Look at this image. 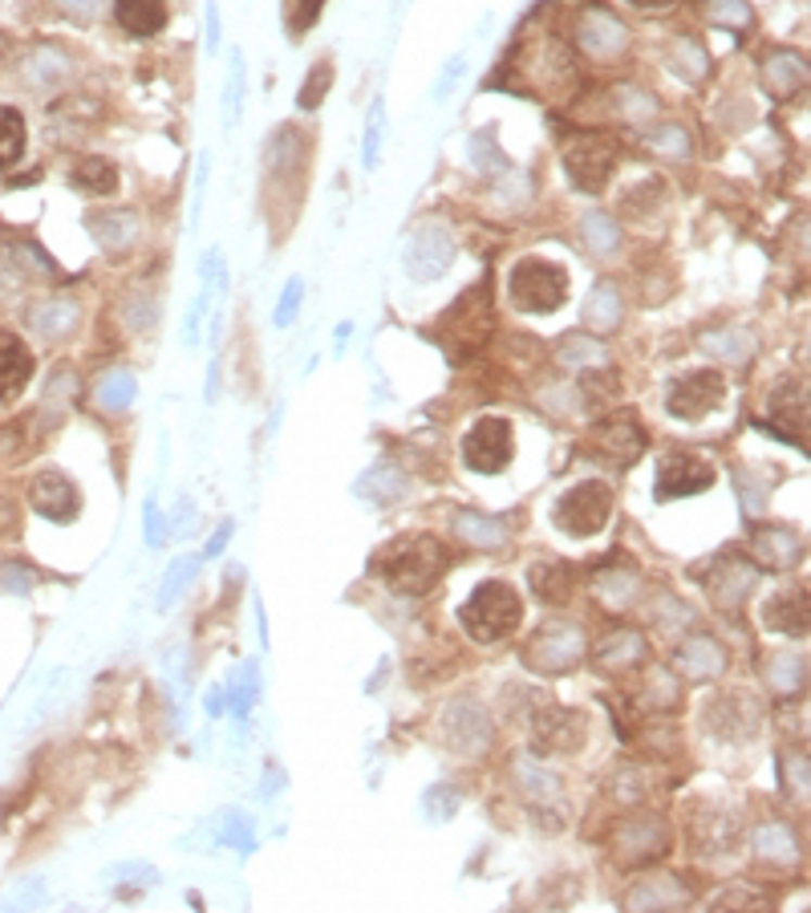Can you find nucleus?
I'll list each match as a JSON object with an SVG mask.
<instances>
[{
    "label": "nucleus",
    "instance_id": "nucleus-1",
    "mask_svg": "<svg viewBox=\"0 0 811 913\" xmlns=\"http://www.w3.org/2000/svg\"><path fill=\"white\" fill-rule=\"evenodd\" d=\"M451 565V548H446L439 536L430 532H414V536H402L390 548H382L378 557V576L394 593H406V597H422L430 588L439 585V576L446 573Z\"/></svg>",
    "mask_w": 811,
    "mask_h": 913
},
{
    "label": "nucleus",
    "instance_id": "nucleus-2",
    "mask_svg": "<svg viewBox=\"0 0 811 913\" xmlns=\"http://www.w3.org/2000/svg\"><path fill=\"white\" fill-rule=\"evenodd\" d=\"M520 621H523V601L507 581H483L471 593V601L462 605V630L474 642H483V646L511 637L520 630Z\"/></svg>",
    "mask_w": 811,
    "mask_h": 913
},
{
    "label": "nucleus",
    "instance_id": "nucleus-3",
    "mask_svg": "<svg viewBox=\"0 0 811 913\" xmlns=\"http://www.w3.org/2000/svg\"><path fill=\"white\" fill-rule=\"evenodd\" d=\"M507 293L516 301V309H523V313L560 309L568 296V268L544 261V256H528V261H520L511 268Z\"/></svg>",
    "mask_w": 811,
    "mask_h": 913
},
{
    "label": "nucleus",
    "instance_id": "nucleus-4",
    "mask_svg": "<svg viewBox=\"0 0 811 913\" xmlns=\"http://www.w3.org/2000/svg\"><path fill=\"white\" fill-rule=\"evenodd\" d=\"M612 516V492L600 480H584L556 499V528L568 536H597Z\"/></svg>",
    "mask_w": 811,
    "mask_h": 913
},
{
    "label": "nucleus",
    "instance_id": "nucleus-5",
    "mask_svg": "<svg viewBox=\"0 0 811 913\" xmlns=\"http://www.w3.org/2000/svg\"><path fill=\"white\" fill-rule=\"evenodd\" d=\"M516 455V431L507 418H479L462 439V464L479 475H499Z\"/></svg>",
    "mask_w": 811,
    "mask_h": 913
},
{
    "label": "nucleus",
    "instance_id": "nucleus-6",
    "mask_svg": "<svg viewBox=\"0 0 811 913\" xmlns=\"http://www.w3.org/2000/svg\"><path fill=\"white\" fill-rule=\"evenodd\" d=\"M565 170L581 191L597 195L617 170V142L609 135H576L565 151Z\"/></svg>",
    "mask_w": 811,
    "mask_h": 913
},
{
    "label": "nucleus",
    "instance_id": "nucleus-7",
    "mask_svg": "<svg viewBox=\"0 0 811 913\" xmlns=\"http://www.w3.org/2000/svg\"><path fill=\"white\" fill-rule=\"evenodd\" d=\"M722 394H726V382L719 370L682 373L666 394V410L674 418H702L722 403Z\"/></svg>",
    "mask_w": 811,
    "mask_h": 913
},
{
    "label": "nucleus",
    "instance_id": "nucleus-8",
    "mask_svg": "<svg viewBox=\"0 0 811 913\" xmlns=\"http://www.w3.org/2000/svg\"><path fill=\"white\" fill-rule=\"evenodd\" d=\"M706 487H714V467L706 464L694 451H670L658 467V499H682L698 496Z\"/></svg>",
    "mask_w": 811,
    "mask_h": 913
},
{
    "label": "nucleus",
    "instance_id": "nucleus-9",
    "mask_svg": "<svg viewBox=\"0 0 811 913\" xmlns=\"http://www.w3.org/2000/svg\"><path fill=\"white\" fill-rule=\"evenodd\" d=\"M33 370H37V362H33V350L25 345V338L13 329H0V403L21 398L33 382Z\"/></svg>",
    "mask_w": 811,
    "mask_h": 913
},
{
    "label": "nucleus",
    "instance_id": "nucleus-10",
    "mask_svg": "<svg viewBox=\"0 0 811 913\" xmlns=\"http://www.w3.org/2000/svg\"><path fill=\"white\" fill-rule=\"evenodd\" d=\"M29 499L33 508L41 511V516H49V520H58V524H69L77 516V508H81L74 480H65L62 471H41L29 487Z\"/></svg>",
    "mask_w": 811,
    "mask_h": 913
},
{
    "label": "nucleus",
    "instance_id": "nucleus-11",
    "mask_svg": "<svg viewBox=\"0 0 811 913\" xmlns=\"http://www.w3.org/2000/svg\"><path fill=\"white\" fill-rule=\"evenodd\" d=\"M528 650H532L528 658H532L536 670L556 674V670L576 665V658H581V634H576L572 625H548L540 637H532V646H528Z\"/></svg>",
    "mask_w": 811,
    "mask_h": 913
},
{
    "label": "nucleus",
    "instance_id": "nucleus-12",
    "mask_svg": "<svg viewBox=\"0 0 811 913\" xmlns=\"http://www.w3.org/2000/svg\"><path fill=\"white\" fill-rule=\"evenodd\" d=\"M763 625H771V630H780L787 637L808 634V588H780L763 605Z\"/></svg>",
    "mask_w": 811,
    "mask_h": 913
},
{
    "label": "nucleus",
    "instance_id": "nucleus-13",
    "mask_svg": "<svg viewBox=\"0 0 811 913\" xmlns=\"http://www.w3.org/2000/svg\"><path fill=\"white\" fill-rule=\"evenodd\" d=\"M584 744V719L576 711H552L536 723L532 751H576Z\"/></svg>",
    "mask_w": 811,
    "mask_h": 913
},
{
    "label": "nucleus",
    "instance_id": "nucleus-14",
    "mask_svg": "<svg viewBox=\"0 0 811 913\" xmlns=\"http://www.w3.org/2000/svg\"><path fill=\"white\" fill-rule=\"evenodd\" d=\"M114 21L130 37H154L167 25V0H114Z\"/></svg>",
    "mask_w": 811,
    "mask_h": 913
},
{
    "label": "nucleus",
    "instance_id": "nucleus-15",
    "mask_svg": "<svg viewBox=\"0 0 811 913\" xmlns=\"http://www.w3.org/2000/svg\"><path fill=\"white\" fill-rule=\"evenodd\" d=\"M755 557L763 560L766 569H791L799 560V541L791 528H780V524H766L755 532Z\"/></svg>",
    "mask_w": 811,
    "mask_h": 913
},
{
    "label": "nucleus",
    "instance_id": "nucleus-16",
    "mask_svg": "<svg viewBox=\"0 0 811 913\" xmlns=\"http://www.w3.org/2000/svg\"><path fill=\"white\" fill-rule=\"evenodd\" d=\"M69 183L81 191V195H93V200H102V195H114L118 191V167L110 163V158H77L74 170H69Z\"/></svg>",
    "mask_w": 811,
    "mask_h": 913
},
{
    "label": "nucleus",
    "instance_id": "nucleus-17",
    "mask_svg": "<svg viewBox=\"0 0 811 913\" xmlns=\"http://www.w3.org/2000/svg\"><path fill=\"white\" fill-rule=\"evenodd\" d=\"M25 142H29V130H25V114L16 106H0V170H9L21 163L25 155Z\"/></svg>",
    "mask_w": 811,
    "mask_h": 913
},
{
    "label": "nucleus",
    "instance_id": "nucleus-18",
    "mask_svg": "<svg viewBox=\"0 0 811 913\" xmlns=\"http://www.w3.org/2000/svg\"><path fill=\"white\" fill-rule=\"evenodd\" d=\"M532 588H536L540 601L548 605H560L568 601V593H572V585H568V569L565 565H532Z\"/></svg>",
    "mask_w": 811,
    "mask_h": 913
},
{
    "label": "nucleus",
    "instance_id": "nucleus-19",
    "mask_svg": "<svg viewBox=\"0 0 811 913\" xmlns=\"http://www.w3.org/2000/svg\"><path fill=\"white\" fill-rule=\"evenodd\" d=\"M682 665H686L689 679H714V674H722V665H726V654L714 642H694V646L682 650Z\"/></svg>",
    "mask_w": 811,
    "mask_h": 913
},
{
    "label": "nucleus",
    "instance_id": "nucleus-20",
    "mask_svg": "<svg viewBox=\"0 0 811 913\" xmlns=\"http://www.w3.org/2000/svg\"><path fill=\"white\" fill-rule=\"evenodd\" d=\"M195 573H200V560H195V557L170 560L167 576H163V593H159V609H170V605H175V597H179V593L191 585V576H195Z\"/></svg>",
    "mask_w": 811,
    "mask_h": 913
},
{
    "label": "nucleus",
    "instance_id": "nucleus-21",
    "mask_svg": "<svg viewBox=\"0 0 811 913\" xmlns=\"http://www.w3.org/2000/svg\"><path fill=\"white\" fill-rule=\"evenodd\" d=\"M459 532L479 548H495V544L507 541V528L499 520H487V516H459Z\"/></svg>",
    "mask_w": 811,
    "mask_h": 913
},
{
    "label": "nucleus",
    "instance_id": "nucleus-22",
    "mask_svg": "<svg viewBox=\"0 0 811 913\" xmlns=\"http://www.w3.org/2000/svg\"><path fill=\"white\" fill-rule=\"evenodd\" d=\"M597 658H600V662H605V665H609V670H612V665H617V662H621V665H633V662H637V658H642V637H637V634H629V630H621V634L609 637V642L600 646Z\"/></svg>",
    "mask_w": 811,
    "mask_h": 913
},
{
    "label": "nucleus",
    "instance_id": "nucleus-23",
    "mask_svg": "<svg viewBox=\"0 0 811 913\" xmlns=\"http://www.w3.org/2000/svg\"><path fill=\"white\" fill-rule=\"evenodd\" d=\"M329 86H333V62L325 58V62L313 65V74L305 78V86H301V110H317L325 102V93H329Z\"/></svg>",
    "mask_w": 811,
    "mask_h": 913
},
{
    "label": "nucleus",
    "instance_id": "nucleus-24",
    "mask_svg": "<svg viewBox=\"0 0 811 913\" xmlns=\"http://www.w3.org/2000/svg\"><path fill=\"white\" fill-rule=\"evenodd\" d=\"M382 123H385V106H382V98H373L369 126H366V147H362V163H366L369 170L378 167V158H382Z\"/></svg>",
    "mask_w": 811,
    "mask_h": 913
},
{
    "label": "nucleus",
    "instance_id": "nucleus-25",
    "mask_svg": "<svg viewBox=\"0 0 811 913\" xmlns=\"http://www.w3.org/2000/svg\"><path fill=\"white\" fill-rule=\"evenodd\" d=\"M325 0H284V25H289L292 37H301V33L321 16Z\"/></svg>",
    "mask_w": 811,
    "mask_h": 913
},
{
    "label": "nucleus",
    "instance_id": "nucleus-26",
    "mask_svg": "<svg viewBox=\"0 0 811 913\" xmlns=\"http://www.w3.org/2000/svg\"><path fill=\"white\" fill-rule=\"evenodd\" d=\"M240 90H244V62L240 58H231V69H228V90H224V126H236V118H240Z\"/></svg>",
    "mask_w": 811,
    "mask_h": 913
},
{
    "label": "nucleus",
    "instance_id": "nucleus-27",
    "mask_svg": "<svg viewBox=\"0 0 811 913\" xmlns=\"http://www.w3.org/2000/svg\"><path fill=\"white\" fill-rule=\"evenodd\" d=\"M301 293H305V280L292 277L289 284H284V293H280V305H276V326L280 329L292 326V317L301 309Z\"/></svg>",
    "mask_w": 811,
    "mask_h": 913
},
{
    "label": "nucleus",
    "instance_id": "nucleus-28",
    "mask_svg": "<svg viewBox=\"0 0 811 913\" xmlns=\"http://www.w3.org/2000/svg\"><path fill=\"white\" fill-rule=\"evenodd\" d=\"M759 852H763V857H783V861H791V857H796L791 833H787V828H766V833L759 836Z\"/></svg>",
    "mask_w": 811,
    "mask_h": 913
},
{
    "label": "nucleus",
    "instance_id": "nucleus-29",
    "mask_svg": "<svg viewBox=\"0 0 811 913\" xmlns=\"http://www.w3.org/2000/svg\"><path fill=\"white\" fill-rule=\"evenodd\" d=\"M130 398H135V378H130V373H114V378L106 382V394H102V403L114 406V410H123Z\"/></svg>",
    "mask_w": 811,
    "mask_h": 913
},
{
    "label": "nucleus",
    "instance_id": "nucleus-30",
    "mask_svg": "<svg viewBox=\"0 0 811 913\" xmlns=\"http://www.w3.org/2000/svg\"><path fill=\"white\" fill-rule=\"evenodd\" d=\"M142 516H147V520H142V528H147V544H154V548H159V544H163V516H159V508H154V499L147 504V511H142Z\"/></svg>",
    "mask_w": 811,
    "mask_h": 913
},
{
    "label": "nucleus",
    "instance_id": "nucleus-31",
    "mask_svg": "<svg viewBox=\"0 0 811 913\" xmlns=\"http://www.w3.org/2000/svg\"><path fill=\"white\" fill-rule=\"evenodd\" d=\"M459 74H462V58H455V62L446 65L443 81H439V86H434V98H439V102H443L446 93H451V86H455V81H459Z\"/></svg>",
    "mask_w": 811,
    "mask_h": 913
},
{
    "label": "nucleus",
    "instance_id": "nucleus-32",
    "mask_svg": "<svg viewBox=\"0 0 811 913\" xmlns=\"http://www.w3.org/2000/svg\"><path fill=\"white\" fill-rule=\"evenodd\" d=\"M231 532H236V524H231V520H224V524H219V532H215L212 541H207V557H219V553L228 548Z\"/></svg>",
    "mask_w": 811,
    "mask_h": 913
},
{
    "label": "nucleus",
    "instance_id": "nucleus-33",
    "mask_svg": "<svg viewBox=\"0 0 811 913\" xmlns=\"http://www.w3.org/2000/svg\"><path fill=\"white\" fill-rule=\"evenodd\" d=\"M629 4H637V9H661V4H670V0H629Z\"/></svg>",
    "mask_w": 811,
    "mask_h": 913
}]
</instances>
